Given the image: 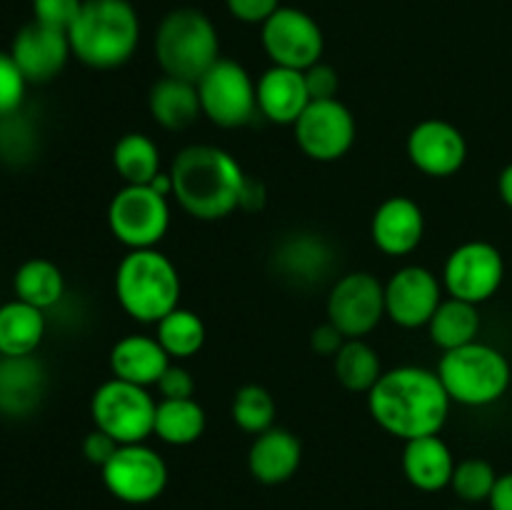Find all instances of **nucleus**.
Returning <instances> with one entry per match:
<instances>
[{"label":"nucleus","mask_w":512,"mask_h":510,"mask_svg":"<svg viewBox=\"0 0 512 510\" xmlns=\"http://www.w3.org/2000/svg\"><path fill=\"white\" fill-rule=\"evenodd\" d=\"M365 398L375 425L403 443L425 435H440L453 405L438 373L420 365L383 370Z\"/></svg>","instance_id":"1"},{"label":"nucleus","mask_w":512,"mask_h":510,"mask_svg":"<svg viewBox=\"0 0 512 510\" xmlns=\"http://www.w3.org/2000/svg\"><path fill=\"white\" fill-rule=\"evenodd\" d=\"M170 175L175 200L190 218L213 223L240 210L248 175L238 158L220 145H185L173 158Z\"/></svg>","instance_id":"2"},{"label":"nucleus","mask_w":512,"mask_h":510,"mask_svg":"<svg viewBox=\"0 0 512 510\" xmlns=\"http://www.w3.org/2000/svg\"><path fill=\"white\" fill-rule=\"evenodd\" d=\"M68 40L75 58L88 68H123L140 43L138 10L130 0H85Z\"/></svg>","instance_id":"3"},{"label":"nucleus","mask_w":512,"mask_h":510,"mask_svg":"<svg viewBox=\"0 0 512 510\" xmlns=\"http://www.w3.org/2000/svg\"><path fill=\"white\" fill-rule=\"evenodd\" d=\"M180 273L158 248L128 250L115 268V298L125 315L155 325L180 305Z\"/></svg>","instance_id":"4"},{"label":"nucleus","mask_w":512,"mask_h":510,"mask_svg":"<svg viewBox=\"0 0 512 510\" xmlns=\"http://www.w3.org/2000/svg\"><path fill=\"white\" fill-rule=\"evenodd\" d=\"M153 50L163 75L198 83L220 60V38L203 10L175 8L160 20Z\"/></svg>","instance_id":"5"},{"label":"nucleus","mask_w":512,"mask_h":510,"mask_svg":"<svg viewBox=\"0 0 512 510\" xmlns=\"http://www.w3.org/2000/svg\"><path fill=\"white\" fill-rule=\"evenodd\" d=\"M438 378L450 400L465 408H485L508 393L512 368L510 360L488 343L463 345L445 350L438 363Z\"/></svg>","instance_id":"6"},{"label":"nucleus","mask_w":512,"mask_h":510,"mask_svg":"<svg viewBox=\"0 0 512 510\" xmlns=\"http://www.w3.org/2000/svg\"><path fill=\"white\" fill-rule=\"evenodd\" d=\"M155 408L158 400L150 388L110 378L95 388L90 398V418L93 425L120 445L145 443L153 435Z\"/></svg>","instance_id":"7"},{"label":"nucleus","mask_w":512,"mask_h":510,"mask_svg":"<svg viewBox=\"0 0 512 510\" xmlns=\"http://www.w3.org/2000/svg\"><path fill=\"white\" fill-rule=\"evenodd\" d=\"M108 228L128 250L158 248L170 230V205L150 185H123L108 203Z\"/></svg>","instance_id":"8"},{"label":"nucleus","mask_w":512,"mask_h":510,"mask_svg":"<svg viewBox=\"0 0 512 510\" xmlns=\"http://www.w3.org/2000/svg\"><path fill=\"white\" fill-rule=\"evenodd\" d=\"M105 490L125 505H148L168 488V463L145 443L120 445L113 458L100 468Z\"/></svg>","instance_id":"9"},{"label":"nucleus","mask_w":512,"mask_h":510,"mask_svg":"<svg viewBox=\"0 0 512 510\" xmlns=\"http://www.w3.org/2000/svg\"><path fill=\"white\" fill-rule=\"evenodd\" d=\"M203 115L218 128H243L258 113L255 80L238 60L220 58L198 80Z\"/></svg>","instance_id":"10"},{"label":"nucleus","mask_w":512,"mask_h":510,"mask_svg":"<svg viewBox=\"0 0 512 510\" xmlns=\"http://www.w3.org/2000/svg\"><path fill=\"white\" fill-rule=\"evenodd\" d=\"M440 280L450 298L480 305L503 288L505 258L488 240H468L450 250Z\"/></svg>","instance_id":"11"},{"label":"nucleus","mask_w":512,"mask_h":510,"mask_svg":"<svg viewBox=\"0 0 512 510\" xmlns=\"http://www.w3.org/2000/svg\"><path fill=\"white\" fill-rule=\"evenodd\" d=\"M260 40L270 63L280 68L308 70L323 60L325 35L318 20L300 8L280 5L263 25Z\"/></svg>","instance_id":"12"},{"label":"nucleus","mask_w":512,"mask_h":510,"mask_svg":"<svg viewBox=\"0 0 512 510\" xmlns=\"http://www.w3.org/2000/svg\"><path fill=\"white\" fill-rule=\"evenodd\" d=\"M293 135L303 155L315 163H335L345 158L358 138L355 115L340 98L310 100L293 125Z\"/></svg>","instance_id":"13"},{"label":"nucleus","mask_w":512,"mask_h":510,"mask_svg":"<svg viewBox=\"0 0 512 510\" xmlns=\"http://www.w3.org/2000/svg\"><path fill=\"white\" fill-rule=\"evenodd\" d=\"M325 315L345 338H365L385 318V283L368 270L345 273L330 288Z\"/></svg>","instance_id":"14"},{"label":"nucleus","mask_w":512,"mask_h":510,"mask_svg":"<svg viewBox=\"0 0 512 510\" xmlns=\"http://www.w3.org/2000/svg\"><path fill=\"white\" fill-rule=\"evenodd\" d=\"M443 298V280L433 270L403 265L385 283V318L405 330L428 328Z\"/></svg>","instance_id":"15"},{"label":"nucleus","mask_w":512,"mask_h":510,"mask_svg":"<svg viewBox=\"0 0 512 510\" xmlns=\"http://www.w3.org/2000/svg\"><path fill=\"white\" fill-rule=\"evenodd\" d=\"M270 268L293 288H313L333 273L335 250L325 235L313 230H293L275 243Z\"/></svg>","instance_id":"16"},{"label":"nucleus","mask_w":512,"mask_h":510,"mask_svg":"<svg viewBox=\"0 0 512 510\" xmlns=\"http://www.w3.org/2000/svg\"><path fill=\"white\" fill-rule=\"evenodd\" d=\"M405 153L413 168L428 178H450L468 160V140L458 125L440 118L420 120L405 140Z\"/></svg>","instance_id":"17"},{"label":"nucleus","mask_w":512,"mask_h":510,"mask_svg":"<svg viewBox=\"0 0 512 510\" xmlns=\"http://www.w3.org/2000/svg\"><path fill=\"white\" fill-rule=\"evenodd\" d=\"M10 55L28 83H48L63 73L73 50L65 30L33 20L15 33Z\"/></svg>","instance_id":"18"},{"label":"nucleus","mask_w":512,"mask_h":510,"mask_svg":"<svg viewBox=\"0 0 512 510\" xmlns=\"http://www.w3.org/2000/svg\"><path fill=\"white\" fill-rule=\"evenodd\" d=\"M370 238L390 258L410 255L425 238V213L408 195H390L375 208Z\"/></svg>","instance_id":"19"},{"label":"nucleus","mask_w":512,"mask_h":510,"mask_svg":"<svg viewBox=\"0 0 512 510\" xmlns=\"http://www.w3.org/2000/svg\"><path fill=\"white\" fill-rule=\"evenodd\" d=\"M48 390V373L35 355H0V413L25 418Z\"/></svg>","instance_id":"20"},{"label":"nucleus","mask_w":512,"mask_h":510,"mask_svg":"<svg viewBox=\"0 0 512 510\" xmlns=\"http://www.w3.org/2000/svg\"><path fill=\"white\" fill-rule=\"evenodd\" d=\"M303 463V443L288 428L273 425L255 435L248 450V470L258 483L283 485L298 473Z\"/></svg>","instance_id":"21"},{"label":"nucleus","mask_w":512,"mask_h":510,"mask_svg":"<svg viewBox=\"0 0 512 510\" xmlns=\"http://www.w3.org/2000/svg\"><path fill=\"white\" fill-rule=\"evenodd\" d=\"M258 113L275 125H295L310 105L308 85L303 70L270 65L255 83Z\"/></svg>","instance_id":"22"},{"label":"nucleus","mask_w":512,"mask_h":510,"mask_svg":"<svg viewBox=\"0 0 512 510\" xmlns=\"http://www.w3.org/2000/svg\"><path fill=\"white\" fill-rule=\"evenodd\" d=\"M403 475L415 490L420 493H440L450 488V480L455 473L453 450L440 435H425V438L408 440L403 445Z\"/></svg>","instance_id":"23"},{"label":"nucleus","mask_w":512,"mask_h":510,"mask_svg":"<svg viewBox=\"0 0 512 510\" xmlns=\"http://www.w3.org/2000/svg\"><path fill=\"white\" fill-rule=\"evenodd\" d=\"M108 360L110 370H113V378L128 380V383L143 385V388H155L160 375L173 363L155 335L140 333H130L125 338H120L110 348Z\"/></svg>","instance_id":"24"},{"label":"nucleus","mask_w":512,"mask_h":510,"mask_svg":"<svg viewBox=\"0 0 512 510\" xmlns=\"http://www.w3.org/2000/svg\"><path fill=\"white\" fill-rule=\"evenodd\" d=\"M148 110L150 118H153L160 128L173 130V133L190 128V125L198 123V118L203 115L198 83H188V80L163 75V78L155 80V83L150 85Z\"/></svg>","instance_id":"25"},{"label":"nucleus","mask_w":512,"mask_h":510,"mask_svg":"<svg viewBox=\"0 0 512 510\" xmlns=\"http://www.w3.org/2000/svg\"><path fill=\"white\" fill-rule=\"evenodd\" d=\"M48 330L45 310L23 300L0 305V355H35Z\"/></svg>","instance_id":"26"},{"label":"nucleus","mask_w":512,"mask_h":510,"mask_svg":"<svg viewBox=\"0 0 512 510\" xmlns=\"http://www.w3.org/2000/svg\"><path fill=\"white\" fill-rule=\"evenodd\" d=\"M205 425H208V415L195 398L158 400L153 435L165 445L183 448V445L198 443L205 433Z\"/></svg>","instance_id":"27"},{"label":"nucleus","mask_w":512,"mask_h":510,"mask_svg":"<svg viewBox=\"0 0 512 510\" xmlns=\"http://www.w3.org/2000/svg\"><path fill=\"white\" fill-rule=\"evenodd\" d=\"M480 325H483V320H480L478 305L448 295L438 305L433 318H430L428 333L430 340L445 353V350H455L468 343H475Z\"/></svg>","instance_id":"28"},{"label":"nucleus","mask_w":512,"mask_h":510,"mask_svg":"<svg viewBox=\"0 0 512 510\" xmlns=\"http://www.w3.org/2000/svg\"><path fill=\"white\" fill-rule=\"evenodd\" d=\"M15 298L23 303L35 305L40 310H50L63 300L65 275L53 260L30 258L15 270L13 278Z\"/></svg>","instance_id":"29"},{"label":"nucleus","mask_w":512,"mask_h":510,"mask_svg":"<svg viewBox=\"0 0 512 510\" xmlns=\"http://www.w3.org/2000/svg\"><path fill=\"white\" fill-rule=\"evenodd\" d=\"M333 370L345 390L368 395L383 375V363L378 358V350L365 343V338H348L333 358Z\"/></svg>","instance_id":"30"},{"label":"nucleus","mask_w":512,"mask_h":510,"mask_svg":"<svg viewBox=\"0 0 512 510\" xmlns=\"http://www.w3.org/2000/svg\"><path fill=\"white\" fill-rule=\"evenodd\" d=\"M113 168L125 185H148L160 173L158 143L145 133H125L113 148Z\"/></svg>","instance_id":"31"},{"label":"nucleus","mask_w":512,"mask_h":510,"mask_svg":"<svg viewBox=\"0 0 512 510\" xmlns=\"http://www.w3.org/2000/svg\"><path fill=\"white\" fill-rule=\"evenodd\" d=\"M155 338L170 355V360L180 363V360L193 358L203 350L208 333H205V323L198 313L178 305L163 320L155 323Z\"/></svg>","instance_id":"32"},{"label":"nucleus","mask_w":512,"mask_h":510,"mask_svg":"<svg viewBox=\"0 0 512 510\" xmlns=\"http://www.w3.org/2000/svg\"><path fill=\"white\" fill-rule=\"evenodd\" d=\"M275 413H278V405H275L273 393L263 388V385L248 383L235 390L233 403H230V415H233V423L243 433H265V430L275 425Z\"/></svg>","instance_id":"33"},{"label":"nucleus","mask_w":512,"mask_h":510,"mask_svg":"<svg viewBox=\"0 0 512 510\" xmlns=\"http://www.w3.org/2000/svg\"><path fill=\"white\" fill-rule=\"evenodd\" d=\"M495 483H498V473H495L490 460L465 458V460H458V465H455L453 480H450V490H453L463 503L478 505V503H488Z\"/></svg>","instance_id":"34"},{"label":"nucleus","mask_w":512,"mask_h":510,"mask_svg":"<svg viewBox=\"0 0 512 510\" xmlns=\"http://www.w3.org/2000/svg\"><path fill=\"white\" fill-rule=\"evenodd\" d=\"M23 70L15 65L13 55L0 53V120L20 113L25 103V90H28Z\"/></svg>","instance_id":"35"},{"label":"nucleus","mask_w":512,"mask_h":510,"mask_svg":"<svg viewBox=\"0 0 512 510\" xmlns=\"http://www.w3.org/2000/svg\"><path fill=\"white\" fill-rule=\"evenodd\" d=\"M85 0H33V20L68 33Z\"/></svg>","instance_id":"36"},{"label":"nucleus","mask_w":512,"mask_h":510,"mask_svg":"<svg viewBox=\"0 0 512 510\" xmlns=\"http://www.w3.org/2000/svg\"><path fill=\"white\" fill-rule=\"evenodd\" d=\"M155 388H158L160 400H183V398H193L195 395V380L185 365L170 363L168 370L160 375Z\"/></svg>","instance_id":"37"},{"label":"nucleus","mask_w":512,"mask_h":510,"mask_svg":"<svg viewBox=\"0 0 512 510\" xmlns=\"http://www.w3.org/2000/svg\"><path fill=\"white\" fill-rule=\"evenodd\" d=\"M305 73V85H308V93L310 100H330V98H338V90H340V75L333 65L328 63H315L310 65Z\"/></svg>","instance_id":"38"},{"label":"nucleus","mask_w":512,"mask_h":510,"mask_svg":"<svg viewBox=\"0 0 512 510\" xmlns=\"http://www.w3.org/2000/svg\"><path fill=\"white\" fill-rule=\"evenodd\" d=\"M225 8L240 23L263 25L280 8V0H225Z\"/></svg>","instance_id":"39"},{"label":"nucleus","mask_w":512,"mask_h":510,"mask_svg":"<svg viewBox=\"0 0 512 510\" xmlns=\"http://www.w3.org/2000/svg\"><path fill=\"white\" fill-rule=\"evenodd\" d=\"M118 448H120L118 440H113L108 433H103V430H98V428L90 430L83 440L85 460L93 465H98V468H103V465L113 458L115 450Z\"/></svg>","instance_id":"40"},{"label":"nucleus","mask_w":512,"mask_h":510,"mask_svg":"<svg viewBox=\"0 0 512 510\" xmlns=\"http://www.w3.org/2000/svg\"><path fill=\"white\" fill-rule=\"evenodd\" d=\"M345 340L348 338H345V335L340 333L333 323H328V320H325L323 325L313 328V333H310V350H313L315 355H320V358H335V355H338V350L343 348Z\"/></svg>","instance_id":"41"},{"label":"nucleus","mask_w":512,"mask_h":510,"mask_svg":"<svg viewBox=\"0 0 512 510\" xmlns=\"http://www.w3.org/2000/svg\"><path fill=\"white\" fill-rule=\"evenodd\" d=\"M265 200H268V190H265V185L260 183V180H253V178L245 180L243 195H240V210H245V213L263 210Z\"/></svg>","instance_id":"42"},{"label":"nucleus","mask_w":512,"mask_h":510,"mask_svg":"<svg viewBox=\"0 0 512 510\" xmlns=\"http://www.w3.org/2000/svg\"><path fill=\"white\" fill-rule=\"evenodd\" d=\"M490 510H512V470L510 473L498 475L493 493L488 498Z\"/></svg>","instance_id":"43"},{"label":"nucleus","mask_w":512,"mask_h":510,"mask_svg":"<svg viewBox=\"0 0 512 510\" xmlns=\"http://www.w3.org/2000/svg\"><path fill=\"white\" fill-rule=\"evenodd\" d=\"M498 195L505 205L512 210V163L505 165L498 175Z\"/></svg>","instance_id":"44"},{"label":"nucleus","mask_w":512,"mask_h":510,"mask_svg":"<svg viewBox=\"0 0 512 510\" xmlns=\"http://www.w3.org/2000/svg\"><path fill=\"white\" fill-rule=\"evenodd\" d=\"M148 185L153 190H158L160 195H165V198H170V195H173V175H170V170L168 173H163V170H160V173L155 175Z\"/></svg>","instance_id":"45"},{"label":"nucleus","mask_w":512,"mask_h":510,"mask_svg":"<svg viewBox=\"0 0 512 510\" xmlns=\"http://www.w3.org/2000/svg\"><path fill=\"white\" fill-rule=\"evenodd\" d=\"M458 510H470V508H458Z\"/></svg>","instance_id":"46"}]
</instances>
